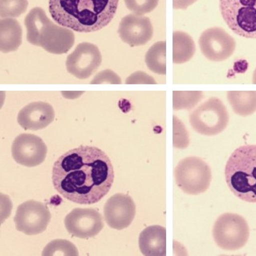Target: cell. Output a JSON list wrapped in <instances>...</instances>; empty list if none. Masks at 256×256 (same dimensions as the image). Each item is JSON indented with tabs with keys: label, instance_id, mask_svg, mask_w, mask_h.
Returning a JSON list of instances; mask_svg holds the SVG:
<instances>
[{
	"label": "cell",
	"instance_id": "1",
	"mask_svg": "<svg viewBox=\"0 0 256 256\" xmlns=\"http://www.w3.org/2000/svg\"><path fill=\"white\" fill-rule=\"evenodd\" d=\"M114 181L111 160L96 147L80 146L71 150L53 166L54 188L75 204H96L110 192Z\"/></svg>",
	"mask_w": 256,
	"mask_h": 256
},
{
	"label": "cell",
	"instance_id": "2",
	"mask_svg": "<svg viewBox=\"0 0 256 256\" xmlns=\"http://www.w3.org/2000/svg\"><path fill=\"white\" fill-rule=\"evenodd\" d=\"M119 0H49V12L58 24L78 32H94L112 21Z\"/></svg>",
	"mask_w": 256,
	"mask_h": 256
},
{
	"label": "cell",
	"instance_id": "3",
	"mask_svg": "<svg viewBox=\"0 0 256 256\" xmlns=\"http://www.w3.org/2000/svg\"><path fill=\"white\" fill-rule=\"evenodd\" d=\"M232 193L242 201L256 204V146L246 144L232 152L225 167Z\"/></svg>",
	"mask_w": 256,
	"mask_h": 256
},
{
	"label": "cell",
	"instance_id": "4",
	"mask_svg": "<svg viewBox=\"0 0 256 256\" xmlns=\"http://www.w3.org/2000/svg\"><path fill=\"white\" fill-rule=\"evenodd\" d=\"M220 8L232 32L244 38L256 39V0H220Z\"/></svg>",
	"mask_w": 256,
	"mask_h": 256
},
{
	"label": "cell",
	"instance_id": "5",
	"mask_svg": "<svg viewBox=\"0 0 256 256\" xmlns=\"http://www.w3.org/2000/svg\"><path fill=\"white\" fill-rule=\"evenodd\" d=\"M178 186L187 194L198 196L209 189L212 182L210 167L197 156H189L179 162L174 170Z\"/></svg>",
	"mask_w": 256,
	"mask_h": 256
},
{
	"label": "cell",
	"instance_id": "6",
	"mask_svg": "<svg viewBox=\"0 0 256 256\" xmlns=\"http://www.w3.org/2000/svg\"><path fill=\"white\" fill-rule=\"evenodd\" d=\"M250 236L248 222L237 214L226 213L218 218L213 226L214 242L222 250H237L244 248Z\"/></svg>",
	"mask_w": 256,
	"mask_h": 256
},
{
	"label": "cell",
	"instance_id": "7",
	"mask_svg": "<svg viewBox=\"0 0 256 256\" xmlns=\"http://www.w3.org/2000/svg\"><path fill=\"white\" fill-rule=\"evenodd\" d=\"M190 123L200 134L216 136L225 130L229 123V114L221 100L212 98L191 112Z\"/></svg>",
	"mask_w": 256,
	"mask_h": 256
},
{
	"label": "cell",
	"instance_id": "8",
	"mask_svg": "<svg viewBox=\"0 0 256 256\" xmlns=\"http://www.w3.org/2000/svg\"><path fill=\"white\" fill-rule=\"evenodd\" d=\"M51 220L48 208L40 202L29 200L18 206L14 222L17 230L36 236L46 230Z\"/></svg>",
	"mask_w": 256,
	"mask_h": 256
},
{
	"label": "cell",
	"instance_id": "9",
	"mask_svg": "<svg viewBox=\"0 0 256 256\" xmlns=\"http://www.w3.org/2000/svg\"><path fill=\"white\" fill-rule=\"evenodd\" d=\"M198 44L202 55L214 62H222L230 58L236 48L234 38L218 26L204 30L200 36Z\"/></svg>",
	"mask_w": 256,
	"mask_h": 256
},
{
	"label": "cell",
	"instance_id": "10",
	"mask_svg": "<svg viewBox=\"0 0 256 256\" xmlns=\"http://www.w3.org/2000/svg\"><path fill=\"white\" fill-rule=\"evenodd\" d=\"M68 232L76 238H92L104 228L102 214L92 208H76L64 218Z\"/></svg>",
	"mask_w": 256,
	"mask_h": 256
},
{
	"label": "cell",
	"instance_id": "11",
	"mask_svg": "<svg viewBox=\"0 0 256 256\" xmlns=\"http://www.w3.org/2000/svg\"><path fill=\"white\" fill-rule=\"evenodd\" d=\"M102 61V53L95 44L82 43L68 56L66 68L68 72L76 78L86 80L98 70Z\"/></svg>",
	"mask_w": 256,
	"mask_h": 256
},
{
	"label": "cell",
	"instance_id": "12",
	"mask_svg": "<svg viewBox=\"0 0 256 256\" xmlns=\"http://www.w3.org/2000/svg\"><path fill=\"white\" fill-rule=\"evenodd\" d=\"M48 148L40 138L34 134H22L16 136L12 146L14 161L26 167H35L44 162Z\"/></svg>",
	"mask_w": 256,
	"mask_h": 256
},
{
	"label": "cell",
	"instance_id": "13",
	"mask_svg": "<svg viewBox=\"0 0 256 256\" xmlns=\"http://www.w3.org/2000/svg\"><path fill=\"white\" fill-rule=\"evenodd\" d=\"M135 216L136 205L128 194H116L104 204V220L112 229L120 230L128 228L134 220Z\"/></svg>",
	"mask_w": 256,
	"mask_h": 256
},
{
	"label": "cell",
	"instance_id": "14",
	"mask_svg": "<svg viewBox=\"0 0 256 256\" xmlns=\"http://www.w3.org/2000/svg\"><path fill=\"white\" fill-rule=\"evenodd\" d=\"M118 34L123 42L130 46H142L152 39V22L148 17L130 14L122 18Z\"/></svg>",
	"mask_w": 256,
	"mask_h": 256
},
{
	"label": "cell",
	"instance_id": "15",
	"mask_svg": "<svg viewBox=\"0 0 256 256\" xmlns=\"http://www.w3.org/2000/svg\"><path fill=\"white\" fill-rule=\"evenodd\" d=\"M75 43L72 29L50 22L45 26L39 37L38 46L55 55H62L70 51Z\"/></svg>",
	"mask_w": 256,
	"mask_h": 256
},
{
	"label": "cell",
	"instance_id": "16",
	"mask_svg": "<svg viewBox=\"0 0 256 256\" xmlns=\"http://www.w3.org/2000/svg\"><path fill=\"white\" fill-rule=\"evenodd\" d=\"M55 118V111L47 102H36L26 104L18 112L17 122L26 130L46 128Z\"/></svg>",
	"mask_w": 256,
	"mask_h": 256
},
{
	"label": "cell",
	"instance_id": "17",
	"mask_svg": "<svg viewBox=\"0 0 256 256\" xmlns=\"http://www.w3.org/2000/svg\"><path fill=\"white\" fill-rule=\"evenodd\" d=\"M139 248L144 256H166V229L158 225L146 228L139 236Z\"/></svg>",
	"mask_w": 256,
	"mask_h": 256
},
{
	"label": "cell",
	"instance_id": "18",
	"mask_svg": "<svg viewBox=\"0 0 256 256\" xmlns=\"http://www.w3.org/2000/svg\"><path fill=\"white\" fill-rule=\"evenodd\" d=\"M22 28L13 18H2L0 22V48L2 52L16 51L22 44Z\"/></svg>",
	"mask_w": 256,
	"mask_h": 256
},
{
	"label": "cell",
	"instance_id": "19",
	"mask_svg": "<svg viewBox=\"0 0 256 256\" xmlns=\"http://www.w3.org/2000/svg\"><path fill=\"white\" fill-rule=\"evenodd\" d=\"M228 100L240 116H250L256 112V91L228 92Z\"/></svg>",
	"mask_w": 256,
	"mask_h": 256
},
{
	"label": "cell",
	"instance_id": "20",
	"mask_svg": "<svg viewBox=\"0 0 256 256\" xmlns=\"http://www.w3.org/2000/svg\"><path fill=\"white\" fill-rule=\"evenodd\" d=\"M196 44L192 37L181 30L173 33V62L184 64L190 60L196 53Z\"/></svg>",
	"mask_w": 256,
	"mask_h": 256
},
{
	"label": "cell",
	"instance_id": "21",
	"mask_svg": "<svg viewBox=\"0 0 256 256\" xmlns=\"http://www.w3.org/2000/svg\"><path fill=\"white\" fill-rule=\"evenodd\" d=\"M51 20H49L44 10L40 8H34L29 12L25 18L26 28V39L29 43L38 46L41 32Z\"/></svg>",
	"mask_w": 256,
	"mask_h": 256
},
{
	"label": "cell",
	"instance_id": "22",
	"mask_svg": "<svg viewBox=\"0 0 256 256\" xmlns=\"http://www.w3.org/2000/svg\"><path fill=\"white\" fill-rule=\"evenodd\" d=\"M144 60L148 70L158 75L166 74V42L159 41L148 49Z\"/></svg>",
	"mask_w": 256,
	"mask_h": 256
},
{
	"label": "cell",
	"instance_id": "23",
	"mask_svg": "<svg viewBox=\"0 0 256 256\" xmlns=\"http://www.w3.org/2000/svg\"><path fill=\"white\" fill-rule=\"evenodd\" d=\"M42 254L50 256H72L79 254L78 248L72 242L68 240H56L49 242L44 249Z\"/></svg>",
	"mask_w": 256,
	"mask_h": 256
},
{
	"label": "cell",
	"instance_id": "24",
	"mask_svg": "<svg viewBox=\"0 0 256 256\" xmlns=\"http://www.w3.org/2000/svg\"><path fill=\"white\" fill-rule=\"evenodd\" d=\"M174 110L193 108L204 98L201 92H174Z\"/></svg>",
	"mask_w": 256,
	"mask_h": 256
},
{
	"label": "cell",
	"instance_id": "25",
	"mask_svg": "<svg viewBox=\"0 0 256 256\" xmlns=\"http://www.w3.org/2000/svg\"><path fill=\"white\" fill-rule=\"evenodd\" d=\"M28 6V0H0V14L2 18L20 16Z\"/></svg>",
	"mask_w": 256,
	"mask_h": 256
},
{
	"label": "cell",
	"instance_id": "26",
	"mask_svg": "<svg viewBox=\"0 0 256 256\" xmlns=\"http://www.w3.org/2000/svg\"><path fill=\"white\" fill-rule=\"evenodd\" d=\"M159 0H124L128 10L134 14L143 16L154 10L158 4Z\"/></svg>",
	"mask_w": 256,
	"mask_h": 256
},
{
	"label": "cell",
	"instance_id": "27",
	"mask_svg": "<svg viewBox=\"0 0 256 256\" xmlns=\"http://www.w3.org/2000/svg\"><path fill=\"white\" fill-rule=\"evenodd\" d=\"M189 144L188 132L185 126L176 116H174V146L178 148H185Z\"/></svg>",
	"mask_w": 256,
	"mask_h": 256
},
{
	"label": "cell",
	"instance_id": "28",
	"mask_svg": "<svg viewBox=\"0 0 256 256\" xmlns=\"http://www.w3.org/2000/svg\"><path fill=\"white\" fill-rule=\"evenodd\" d=\"M120 84L122 80L112 70H106L96 76L91 84Z\"/></svg>",
	"mask_w": 256,
	"mask_h": 256
},
{
	"label": "cell",
	"instance_id": "29",
	"mask_svg": "<svg viewBox=\"0 0 256 256\" xmlns=\"http://www.w3.org/2000/svg\"><path fill=\"white\" fill-rule=\"evenodd\" d=\"M126 84H156L154 79L144 74L143 72H136L134 74L130 76L126 82Z\"/></svg>",
	"mask_w": 256,
	"mask_h": 256
},
{
	"label": "cell",
	"instance_id": "30",
	"mask_svg": "<svg viewBox=\"0 0 256 256\" xmlns=\"http://www.w3.org/2000/svg\"><path fill=\"white\" fill-rule=\"evenodd\" d=\"M198 0H173L174 9L186 10L188 6L194 4Z\"/></svg>",
	"mask_w": 256,
	"mask_h": 256
},
{
	"label": "cell",
	"instance_id": "31",
	"mask_svg": "<svg viewBox=\"0 0 256 256\" xmlns=\"http://www.w3.org/2000/svg\"><path fill=\"white\" fill-rule=\"evenodd\" d=\"M252 83L256 84V68L254 70V74H253V76H252Z\"/></svg>",
	"mask_w": 256,
	"mask_h": 256
}]
</instances>
